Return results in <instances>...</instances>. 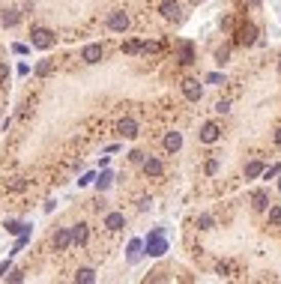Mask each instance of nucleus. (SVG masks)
I'll use <instances>...</instances> for the list:
<instances>
[{
  "instance_id": "obj_28",
  "label": "nucleus",
  "mask_w": 281,
  "mask_h": 284,
  "mask_svg": "<svg viewBox=\"0 0 281 284\" xmlns=\"http://www.w3.org/2000/svg\"><path fill=\"white\" fill-rule=\"evenodd\" d=\"M6 78H9V66L0 60V84H6Z\"/></svg>"
},
{
  "instance_id": "obj_39",
  "label": "nucleus",
  "mask_w": 281,
  "mask_h": 284,
  "mask_svg": "<svg viewBox=\"0 0 281 284\" xmlns=\"http://www.w3.org/2000/svg\"><path fill=\"white\" fill-rule=\"evenodd\" d=\"M194 3H204V0H194Z\"/></svg>"
},
{
  "instance_id": "obj_24",
  "label": "nucleus",
  "mask_w": 281,
  "mask_h": 284,
  "mask_svg": "<svg viewBox=\"0 0 281 284\" xmlns=\"http://www.w3.org/2000/svg\"><path fill=\"white\" fill-rule=\"evenodd\" d=\"M51 69H54L51 60H42V63L36 66V75H39V78H45V75H51Z\"/></svg>"
},
{
  "instance_id": "obj_16",
  "label": "nucleus",
  "mask_w": 281,
  "mask_h": 284,
  "mask_svg": "<svg viewBox=\"0 0 281 284\" xmlns=\"http://www.w3.org/2000/svg\"><path fill=\"white\" fill-rule=\"evenodd\" d=\"M266 207H269V195H266V192H254V195H251V210H254V213H264Z\"/></svg>"
},
{
  "instance_id": "obj_13",
  "label": "nucleus",
  "mask_w": 281,
  "mask_h": 284,
  "mask_svg": "<svg viewBox=\"0 0 281 284\" xmlns=\"http://www.w3.org/2000/svg\"><path fill=\"white\" fill-rule=\"evenodd\" d=\"M158 12H162V18H168V21H174V18H179V3H176V0H162V6H158Z\"/></svg>"
},
{
  "instance_id": "obj_40",
  "label": "nucleus",
  "mask_w": 281,
  "mask_h": 284,
  "mask_svg": "<svg viewBox=\"0 0 281 284\" xmlns=\"http://www.w3.org/2000/svg\"><path fill=\"white\" fill-rule=\"evenodd\" d=\"M278 189H281V182H278Z\"/></svg>"
},
{
  "instance_id": "obj_20",
  "label": "nucleus",
  "mask_w": 281,
  "mask_h": 284,
  "mask_svg": "<svg viewBox=\"0 0 281 284\" xmlns=\"http://www.w3.org/2000/svg\"><path fill=\"white\" fill-rule=\"evenodd\" d=\"M260 174H264V165H260V161H248V165H246V177L248 179L260 177Z\"/></svg>"
},
{
  "instance_id": "obj_37",
  "label": "nucleus",
  "mask_w": 281,
  "mask_h": 284,
  "mask_svg": "<svg viewBox=\"0 0 281 284\" xmlns=\"http://www.w3.org/2000/svg\"><path fill=\"white\" fill-rule=\"evenodd\" d=\"M248 3H251V6H260V0H248Z\"/></svg>"
},
{
  "instance_id": "obj_19",
  "label": "nucleus",
  "mask_w": 281,
  "mask_h": 284,
  "mask_svg": "<svg viewBox=\"0 0 281 284\" xmlns=\"http://www.w3.org/2000/svg\"><path fill=\"white\" fill-rule=\"evenodd\" d=\"M75 281H81V284H90V281H96V272H93V269H78V272H75Z\"/></svg>"
},
{
  "instance_id": "obj_22",
  "label": "nucleus",
  "mask_w": 281,
  "mask_h": 284,
  "mask_svg": "<svg viewBox=\"0 0 281 284\" xmlns=\"http://www.w3.org/2000/svg\"><path fill=\"white\" fill-rule=\"evenodd\" d=\"M197 228H200V231H212V228H215V218H212V215H197Z\"/></svg>"
},
{
  "instance_id": "obj_15",
  "label": "nucleus",
  "mask_w": 281,
  "mask_h": 284,
  "mask_svg": "<svg viewBox=\"0 0 281 284\" xmlns=\"http://www.w3.org/2000/svg\"><path fill=\"white\" fill-rule=\"evenodd\" d=\"M179 147H183V135L179 132H168L165 135V150L168 153H179Z\"/></svg>"
},
{
  "instance_id": "obj_33",
  "label": "nucleus",
  "mask_w": 281,
  "mask_h": 284,
  "mask_svg": "<svg viewBox=\"0 0 281 284\" xmlns=\"http://www.w3.org/2000/svg\"><path fill=\"white\" fill-rule=\"evenodd\" d=\"M108 186H111V174H105V177L99 179V189H108Z\"/></svg>"
},
{
  "instance_id": "obj_7",
  "label": "nucleus",
  "mask_w": 281,
  "mask_h": 284,
  "mask_svg": "<svg viewBox=\"0 0 281 284\" xmlns=\"http://www.w3.org/2000/svg\"><path fill=\"white\" fill-rule=\"evenodd\" d=\"M51 246H54V251H66V249H69V246H72V231H69V228H60V231H54Z\"/></svg>"
},
{
  "instance_id": "obj_14",
  "label": "nucleus",
  "mask_w": 281,
  "mask_h": 284,
  "mask_svg": "<svg viewBox=\"0 0 281 284\" xmlns=\"http://www.w3.org/2000/svg\"><path fill=\"white\" fill-rule=\"evenodd\" d=\"M123 225H126V215H123V213H108V215H105V228H108L111 233H117Z\"/></svg>"
},
{
  "instance_id": "obj_30",
  "label": "nucleus",
  "mask_w": 281,
  "mask_h": 284,
  "mask_svg": "<svg viewBox=\"0 0 281 284\" xmlns=\"http://www.w3.org/2000/svg\"><path fill=\"white\" fill-rule=\"evenodd\" d=\"M215 111H218V114H228V111H230V102H228V99H222V102L215 105Z\"/></svg>"
},
{
  "instance_id": "obj_34",
  "label": "nucleus",
  "mask_w": 281,
  "mask_h": 284,
  "mask_svg": "<svg viewBox=\"0 0 281 284\" xmlns=\"http://www.w3.org/2000/svg\"><path fill=\"white\" fill-rule=\"evenodd\" d=\"M215 269H218V275H228V272H230V263H218Z\"/></svg>"
},
{
  "instance_id": "obj_18",
  "label": "nucleus",
  "mask_w": 281,
  "mask_h": 284,
  "mask_svg": "<svg viewBox=\"0 0 281 284\" xmlns=\"http://www.w3.org/2000/svg\"><path fill=\"white\" fill-rule=\"evenodd\" d=\"M266 225L269 228H281V204L269 207V215H266Z\"/></svg>"
},
{
  "instance_id": "obj_32",
  "label": "nucleus",
  "mask_w": 281,
  "mask_h": 284,
  "mask_svg": "<svg viewBox=\"0 0 281 284\" xmlns=\"http://www.w3.org/2000/svg\"><path fill=\"white\" fill-rule=\"evenodd\" d=\"M278 171H281L278 165H272V168H269V171H264V177H266V179H272V177H275V174H278Z\"/></svg>"
},
{
  "instance_id": "obj_36",
  "label": "nucleus",
  "mask_w": 281,
  "mask_h": 284,
  "mask_svg": "<svg viewBox=\"0 0 281 284\" xmlns=\"http://www.w3.org/2000/svg\"><path fill=\"white\" fill-rule=\"evenodd\" d=\"M275 144H278V147H281V129H278V132H275Z\"/></svg>"
},
{
  "instance_id": "obj_29",
  "label": "nucleus",
  "mask_w": 281,
  "mask_h": 284,
  "mask_svg": "<svg viewBox=\"0 0 281 284\" xmlns=\"http://www.w3.org/2000/svg\"><path fill=\"white\" fill-rule=\"evenodd\" d=\"M204 171H207V174H215V171H218V161H215V159H210L207 165H204Z\"/></svg>"
},
{
  "instance_id": "obj_5",
  "label": "nucleus",
  "mask_w": 281,
  "mask_h": 284,
  "mask_svg": "<svg viewBox=\"0 0 281 284\" xmlns=\"http://www.w3.org/2000/svg\"><path fill=\"white\" fill-rule=\"evenodd\" d=\"M102 57H105V45H99V42H90V45H84V51H81V60L90 63V66L99 63Z\"/></svg>"
},
{
  "instance_id": "obj_38",
  "label": "nucleus",
  "mask_w": 281,
  "mask_h": 284,
  "mask_svg": "<svg viewBox=\"0 0 281 284\" xmlns=\"http://www.w3.org/2000/svg\"><path fill=\"white\" fill-rule=\"evenodd\" d=\"M278 72H281V57H278Z\"/></svg>"
},
{
  "instance_id": "obj_23",
  "label": "nucleus",
  "mask_w": 281,
  "mask_h": 284,
  "mask_svg": "<svg viewBox=\"0 0 281 284\" xmlns=\"http://www.w3.org/2000/svg\"><path fill=\"white\" fill-rule=\"evenodd\" d=\"M230 48H233V45H222V48L215 51V63H228V60H230Z\"/></svg>"
},
{
  "instance_id": "obj_35",
  "label": "nucleus",
  "mask_w": 281,
  "mask_h": 284,
  "mask_svg": "<svg viewBox=\"0 0 281 284\" xmlns=\"http://www.w3.org/2000/svg\"><path fill=\"white\" fill-rule=\"evenodd\" d=\"M6 269H9V263H0V278H6Z\"/></svg>"
},
{
  "instance_id": "obj_31",
  "label": "nucleus",
  "mask_w": 281,
  "mask_h": 284,
  "mask_svg": "<svg viewBox=\"0 0 281 284\" xmlns=\"http://www.w3.org/2000/svg\"><path fill=\"white\" fill-rule=\"evenodd\" d=\"M222 30H233V18H230V15L222 18Z\"/></svg>"
},
{
  "instance_id": "obj_10",
  "label": "nucleus",
  "mask_w": 281,
  "mask_h": 284,
  "mask_svg": "<svg viewBox=\"0 0 281 284\" xmlns=\"http://www.w3.org/2000/svg\"><path fill=\"white\" fill-rule=\"evenodd\" d=\"M117 135H120V138H129V141H132V138H138V123H135L132 117L120 120V123H117Z\"/></svg>"
},
{
  "instance_id": "obj_9",
  "label": "nucleus",
  "mask_w": 281,
  "mask_h": 284,
  "mask_svg": "<svg viewBox=\"0 0 281 284\" xmlns=\"http://www.w3.org/2000/svg\"><path fill=\"white\" fill-rule=\"evenodd\" d=\"M165 251H168V242H165V239H162V233L156 231L150 239H147V254L158 257V254H165Z\"/></svg>"
},
{
  "instance_id": "obj_8",
  "label": "nucleus",
  "mask_w": 281,
  "mask_h": 284,
  "mask_svg": "<svg viewBox=\"0 0 281 284\" xmlns=\"http://www.w3.org/2000/svg\"><path fill=\"white\" fill-rule=\"evenodd\" d=\"M126 27H129V15H126L123 9H117V12H111V15H108V30L123 33Z\"/></svg>"
},
{
  "instance_id": "obj_26",
  "label": "nucleus",
  "mask_w": 281,
  "mask_h": 284,
  "mask_svg": "<svg viewBox=\"0 0 281 284\" xmlns=\"http://www.w3.org/2000/svg\"><path fill=\"white\" fill-rule=\"evenodd\" d=\"M144 159H147V156H144L140 150H132V153H129V161H135V165H140Z\"/></svg>"
},
{
  "instance_id": "obj_3",
  "label": "nucleus",
  "mask_w": 281,
  "mask_h": 284,
  "mask_svg": "<svg viewBox=\"0 0 281 284\" xmlns=\"http://www.w3.org/2000/svg\"><path fill=\"white\" fill-rule=\"evenodd\" d=\"M179 90H183V96H186L189 102H200V96H204V84H200L197 78H186V81L179 84Z\"/></svg>"
},
{
  "instance_id": "obj_25",
  "label": "nucleus",
  "mask_w": 281,
  "mask_h": 284,
  "mask_svg": "<svg viewBox=\"0 0 281 284\" xmlns=\"http://www.w3.org/2000/svg\"><path fill=\"white\" fill-rule=\"evenodd\" d=\"M138 254H140V242H132L129 246V260H138Z\"/></svg>"
},
{
  "instance_id": "obj_11",
  "label": "nucleus",
  "mask_w": 281,
  "mask_h": 284,
  "mask_svg": "<svg viewBox=\"0 0 281 284\" xmlns=\"http://www.w3.org/2000/svg\"><path fill=\"white\" fill-rule=\"evenodd\" d=\"M176 51H179V57H176V63H179V66H192V63H194L192 42H179V45H176Z\"/></svg>"
},
{
  "instance_id": "obj_1",
  "label": "nucleus",
  "mask_w": 281,
  "mask_h": 284,
  "mask_svg": "<svg viewBox=\"0 0 281 284\" xmlns=\"http://www.w3.org/2000/svg\"><path fill=\"white\" fill-rule=\"evenodd\" d=\"M257 42V27L251 24V21H243L236 30H233V45L236 48H251Z\"/></svg>"
},
{
  "instance_id": "obj_6",
  "label": "nucleus",
  "mask_w": 281,
  "mask_h": 284,
  "mask_svg": "<svg viewBox=\"0 0 281 284\" xmlns=\"http://www.w3.org/2000/svg\"><path fill=\"white\" fill-rule=\"evenodd\" d=\"M140 168H144V177H150V179H158L165 174V165H162L156 156H147V159L140 161Z\"/></svg>"
},
{
  "instance_id": "obj_12",
  "label": "nucleus",
  "mask_w": 281,
  "mask_h": 284,
  "mask_svg": "<svg viewBox=\"0 0 281 284\" xmlns=\"http://www.w3.org/2000/svg\"><path fill=\"white\" fill-rule=\"evenodd\" d=\"M87 239H90V225H75L72 228V246H87Z\"/></svg>"
},
{
  "instance_id": "obj_27",
  "label": "nucleus",
  "mask_w": 281,
  "mask_h": 284,
  "mask_svg": "<svg viewBox=\"0 0 281 284\" xmlns=\"http://www.w3.org/2000/svg\"><path fill=\"white\" fill-rule=\"evenodd\" d=\"M153 207V197H138V210L144 213V210H150Z\"/></svg>"
},
{
  "instance_id": "obj_17",
  "label": "nucleus",
  "mask_w": 281,
  "mask_h": 284,
  "mask_svg": "<svg viewBox=\"0 0 281 284\" xmlns=\"http://www.w3.org/2000/svg\"><path fill=\"white\" fill-rule=\"evenodd\" d=\"M0 21H3V27H15L18 21H21V12H18V9H3Z\"/></svg>"
},
{
  "instance_id": "obj_21",
  "label": "nucleus",
  "mask_w": 281,
  "mask_h": 284,
  "mask_svg": "<svg viewBox=\"0 0 281 284\" xmlns=\"http://www.w3.org/2000/svg\"><path fill=\"white\" fill-rule=\"evenodd\" d=\"M140 51H144V42H138V39L123 42V54H140Z\"/></svg>"
},
{
  "instance_id": "obj_2",
  "label": "nucleus",
  "mask_w": 281,
  "mask_h": 284,
  "mask_svg": "<svg viewBox=\"0 0 281 284\" xmlns=\"http://www.w3.org/2000/svg\"><path fill=\"white\" fill-rule=\"evenodd\" d=\"M54 39H57V36H54V30H48V27H33V30H30V42H33L36 48H42V51L51 48Z\"/></svg>"
},
{
  "instance_id": "obj_4",
  "label": "nucleus",
  "mask_w": 281,
  "mask_h": 284,
  "mask_svg": "<svg viewBox=\"0 0 281 284\" xmlns=\"http://www.w3.org/2000/svg\"><path fill=\"white\" fill-rule=\"evenodd\" d=\"M197 138H200V144H215L218 138H222V126L218 123H204L200 126V132H197Z\"/></svg>"
}]
</instances>
